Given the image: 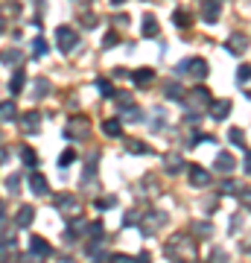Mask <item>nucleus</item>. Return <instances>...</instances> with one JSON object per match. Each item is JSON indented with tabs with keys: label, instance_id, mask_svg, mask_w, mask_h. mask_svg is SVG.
<instances>
[{
	"label": "nucleus",
	"instance_id": "f257e3e1",
	"mask_svg": "<svg viewBox=\"0 0 251 263\" xmlns=\"http://www.w3.org/2000/svg\"><path fill=\"white\" fill-rule=\"evenodd\" d=\"M167 257L169 260H196V240L193 234H187V231H178V234L169 237L167 243Z\"/></svg>",
	"mask_w": 251,
	"mask_h": 263
},
{
	"label": "nucleus",
	"instance_id": "f03ea898",
	"mask_svg": "<svg viewBox=\"0 0 251 263\" xmlns=\"http://www.w3.org/2000/svg\"><path fill=\"white\" fill-rule=\"evenodd\" d=\"M167 219H169L167 211H155V208H152V211H146V214H143V219H140V231H143V234H155V231H158Z\"/></svg>",
	"mask_w": 251,
	"mask_h": 263
},
{
	"label": "nucleus",
	"instance_id": "7ed1b4c3",
	"mask_svg": "<svg viewBox=\"0 0 251 263\" xmlns=\"http://www.w3.org/2000/svg\"><path fill=\"white\" fill-rule=\"evenodd\" d=\"M56 44L62 53H73V47L79 44V35H76L73 27H56Z\"/></svg>",
	"mask_w": 251,
	"mask_h": 263
},
{
	"label": "nucleus",
	"instance_id": "20e7f679",
	"mask_svg": "<svg viewBox=\"0 0 251 263\" xmlns=\"http://www.w3.org/2000/svg\"><path fill=\"white\" fill-rule=\"evenodd\" d=\"M184 100L193 105V111H199V108H205V105L214 103V100H210V91H207V88H202V85H196L190 94H184Z\"/></svg>",
	"mask_w": 251,
	"mask_h": 263
},
{
	"label": "nucleus",
	"instance_id": "39448f33",
	"mask_svg": "<svg viewBox=\"0 0 251 263\" xmlns=\"http://www.w3.org/2000/svg\"><path fill=\"white\" fill-rule=\"evenodd\" d=\"M187 176H190V184L193 187H207L210 184V173L205 167H199V164H193V167L187 170Z\"/></svg>",
	"mask_w": 251,
	"mask_h": 263
},
{
	"label": "nucleus",
	"instance_id": "423d86ee",
	"mask_svg": "<svg viewBox=\"0 0 251 263\" xmlns=\"http://www.w3.org/2000/svg\"><path fill=\"white\" fill-rule=\"evenodd\" d=\"M96 164H100V152H91V155H88V164H85V173H82V187H91L93 184Z\"/></svg>",
	"mask_w": 251,
	"mask_h": 263
},
{
	"label": "nucleus",
	"instance_id": "0eeeda50",
	"mask_svg": "<svg viewBox=\"0 0 251 263\" xmlns=\"http://www.w3.org/2000/svg\"><path fill=\"white\" fill-rule=\"evenodd\" d=\"M29 254H35V257H50V254H53V246L47 243L44 237H29Z\"/></svg>",
	"mask_w": 251,
	"mask_h": 263
},
{
	"label": "nucleus",
	"instance_id": "6e6552de",
	"mask_svg": "<svg viewBox=\"0 0 251 263\" xmlns=\"http://www.w3.org/2000/svg\"><path fill=\"white\" fill-rule=\"evenodd\" d=\"M219 12H222V0H205V6H202V21H207V24H216Z\"/></svg>",
	"mask_w": 251,
	"mask_h": 263
},
{
	"label": "nucleus",
	"instance_id": "1a4fd4ad",
	"mask_svg": "<svg viewBox=\"0 0 251 263\" xmlns=\"http://www.w3.org/2000/svg\"><path fill=\"white\" fill-rule=\"evenodd\" d=\"M184 70H190V76H193V79H205V76L210 73L205 59H190V62H184Z\"/></svg>",
	"mask_w": 251,
	"mask_h": 263
},
{
	"label": "nucleus",
	"instance_id": "9d476101",
	"mask_svg": "<svg viewBox=\"0 0 251 263\" xmlns=\"http://www.w3.org/2000/svg\"><path fill=\"white\" fill-rule=\"evenodd\" d=\"M53 205L59 208V211H76V196L73 193H56V196H53Z\"/></svg>",
	"mask_w": 251,
	"mask_h": 263
},
{
	"label": "nucleus",
	"instance_id": "9b49d317",
	"mask_svg": "<svg viewBox=\"0 0 251 263\" xmlns=\"http://www.w3.org/2000/svg\"><path fill=\"white\" fill-rule=\"evenodd\" d=\"M32 219H35V208L24 205L18 214H15V226H18V228H29V226H32Z\"/></svg>",
	"mask_w": 251,
	"mask_h": 263
},
{
	"label": "nucleus",
	"instance_id": "f8f14e48",
	"mask_svg": "<svg viewBox=\"0 0 251 263\" xmlns=\"http://www.w3.org/2000/svg\"><path fill=\"white\" fill-rule=\"evenodd\" d=\"M0 62H3V65H21V62H24V50L21 47H6L3 53H0Z\"/></svg>",
	"mask_w": 251,
	"mask_h": 263
},
{
	"label": "nucleus",
	"instance_id": "ddd939ff",
	"mask_svg": "<svg viewBox=\"0 0 251 263\" xmlns=\"http://www.w3.org/2000/svg\"><path fill=\"white\" fill-rule=\"evenodd\" d=\"M29 190H32L35 196H47V179L41 173H32V176H29Z\"/></svg>",
	"mask_w": 251,
	"mask_h": 263
},
{
	"label": "nucleus",
	"instance_id": "4468645a",
	"mask_svg": "<svg viewBox=\"0 0 251 263\" xmlns=\"http://www.w3.org/2000/svg\"><path fill=\"white\" fill-rule=\"evenodd\" d=\"M24 85H27V73H24V70H15V73H12V79H9V91H12V97H18L21 91H24Z\"/></svg>",
	"mask_w": 251,
	"mask_h": 263
},
{
	"label": "nucleus",
	"instance_id": "2eb2a0df",
	"mask_svg": "<svg viewBox=\"0 0 251 263\" xmlns=\"http://www.w3.org/2000/svg\"><path fill=\"white\" fill-rule=\"evenodd\" d=\"M234 167H237V161L228 152H219L216 155V173H234Z\"/></svg>",
	"mask_w": 251,
	"mask_h": 263
},
{
	"label": "nucleus",
	"instance_id": "dca6fc26",
	"mask_svg": "<svg viewBox=\"0 0 251 263\" xmlns=\"http://www.w3.org/2000/svg\"><path fill=\"white\" fill-rule=\"evenodd\" d=\"M140 32H143L146 38H155V35L161 32V27H158V18H155V15H146V18H143V27H140Z\"/></svg>",
	"mask_w": 251,
	"mask_h": 263
},
{
	"label": "nucleus",
	"instance_id": "f3484780",
	"mask_svg": "<svg viewBox=\"0 0 251 263\" xmlns=\"http://www.w3.org/2000/svg\"><path fill=\"white\" fill-rule=\"evenodd\" d=\"M131 79H134V85H138V88H143V85H149L152 79H155V70H152V67H140V70H134V73H131Z\"/></svg>",
	"mask_w": 251,
	"mask_h": 263
},
{
	"label": "nucleus",
	"instance_id": "a211bd4d",
	"mask_svg": "<svg viewBox=\"0 0 251 263\" xmlns=\"http://www.w3.org/2000/svg\"><path fill=\"white\" fill-rule=\"evenodd\" d=\"M210 117L214 120H225L228 117V111H231V100H219V103H210Z\"/></svg>",
	"mask_w": 251,
	"mask_h": 263
},
{
	"label": "nucleus",
	"instance_id": "6ab92c4d",
	"mask_svg": "<svg viewBox=\"0 0 251 263\" xmlns=\"http://www.w3.org/2000/svg\"><path fill=\"white\" fill-rule=\"evenodd\" d=\"M21 123H24V129H27V132H38V129H41V114H38V111H27L24 117H21Z\"/></svg>",
	"mask_w": 251,
	"mask_h": 263
},
{
	"label": "nucleus",
	"instance_id": "aec40b11",
	"mask_svg": "<svg viewBox=\"0 0 251 263\" xmlns=\"http://www.w3.org/2000/svg\"><path fill=\"white\" fill-rule=\"evenodd\" d=\"M47 94H50V79H44V76H41V79H35V82H32V97H35V100H44Z\"/></svg>",
	"mask_w": 251,
	"mask_h": 263
},
{
	"label": "nucleus",
	"instance_id": "412c9836",
	"mask_svg": "<svg viewBox=\"0 0 251 263\" xmlns=\"http://www.w3.org/2000/svg\"><path fill=\"white\" fill-rule=\"evenodd\" d=\"M73 132H79V138H85V135H88V120H82V117H79V120H70V126H67V132H65V138H70V135H73Z\"/></svg>",
	"mask_w": 251,
	"mask_h": 263
},
{
	"label": "nucleus",
	"instance_id": "4be33fe9",
	"mask_svg": "<svg viewBox=\"0 0 251 263\" xmlns=\"http://www.w3.org/2000/svg\"><path fill=\"white\" fill-rule=\"evenodd\" d=\"M18 117V108H15V103H0V123H9V120H15Z\"/></svg>",
	"mask_w": 251,
	"mask_h": 263
},
{
	"label": "nucleus",
	"instance_id": "5701e85b",
	"mask_svg": "<svg viewBox=\"0 0 251 263\" xmlns=\"http://www.w3.org/2000/svg\"><path fill=\"white\" fill-rule=\"evenodd\" d=\"M164 97H167V100H176V103H184V91H181V85L178 82H167Z\"/></svg>",
	"mask_w": 251,
	"mask_h": 263
},
{
	"label": "nucleus",
	"instance_id": "b1692460",
	"mask_svg": "<svg viewBox=\"0 0 251 263\" xmlns=\"http://www.w3.org/2000/svg\"><path fill=\"white\" fill-rule=\"evenodd\" d=\"M103 132L108 135V138H120V135H123V123L111 117V120H105V123H103Z\"/></svg>",
	"mask_w": 251,
	"mask_h": 263
},
{
	"label": "nucleus",
	"instance_id": "393cba45",
	"mask_svg": "<svg viewBox=\"0 0 251 263\" xmlns=\"http://www.w3.org/2000/svg\"><path fill=\"white\" fill-rule=\"evenodd\" d=\"M245 41H248L245 35H231L228 38V50L231 53H245Z\"/></svg>",
	"mask_w": 251,
	"mask_h": 263
},
{
	"label": "nucleus",
	"instance_id": "a878e982",
	"mask_svg": "<svg viewBox=\"0 0 251 263\" xmlns=\"http://www.w3.org/2000/svg\"><path fill=\"white\" fill-rule=\"evenodd\" d=\"M21 161H24L27 167H38V155H35V149H29V146H21Z\"/></svg>",
	"mask_w": 251,
	"mask_h": 263
},
{
	"label": "nucleus",
	"instance_id": "bb28decb",
	"mask_svg": "<svg viewBox=\"0 0 251 263\" xmlns=\"http://www.w3.org/2000/svg\"><path fill=\"white\" fill-rule=\"evenodd\" d=\"M181 167H184V164H181V158H178V155H167V173H169V176L181 173Z\"/></svg>",
	"mask_w": 251,
	"mask_h": 263
},
{
	"label": "nucleus",
	"instance_id": "cd10ccee",
	"mask_svg": "<svg viewBox=\"0 0 251 263\" xmlns=\"http://www.w3.org/2000/svg\"><path fill=\"white\" fill-rule=\"evenodd\" d=\"M126 149L134 152V155H149V152H152L146 143H140V141H129V143H126Z\"/></svg>",
	"mask_w": 251,
	"mask_h": 263
},
{
	"label": "nucleus",
	"instance_id": "c85d7f7f",
	"mask_svg": "<svg viewBox=\"0 0 251 263\" xmlns=\"http://www.w3.org/2000/svg\"><path fill=\"white\" fill-rule=\"evenodd\" d=\"M228 138H231L234 146H245V132H242V129H231V132H228Z\"/></svg>",
	"mask_w": 251,
	"mask_h": 263
},
{
	"label": "nucleus",
	"instance_id": "c756f323",
	"mask_svg": "<svg viewBox=\"0 0 251 263\" xmlns=\"http://www.w3.org/2000/svg\"><path fill=\"white\" fill-rule=\"evenodd\" d=\"M6 190H9V196H18V193H21V176H18V173H12V176H9V187H6Z\"/></svg>",
	"mask_w": 251,
	"mask_h": 263
},
{
	"label": "nucleus",
	"instance_id": "7c9ffc66",
	"mask_svg": "<svg viewBox=\"0 0 251 263\" xmlns=\"http://www.w3.org/2000/svg\"><path fill=\"white\" fill-rule=\"evenodd\" d=\"M103 222H91V226H88V237H91V240H103Z\"/></svg>",
	"mask_w": 251,
	"mask_h": 263
},
{
	"label": "nucleus",
	"instance_id": "2f4dec72",
	"mask_svg": "<svg viewBox=\"0 0 251 263\" xmlns=\"http://www.w3.org/2000/svg\"><path fill=\"white\" fill-rule=\"evenodd\" d=\"M96 91H100L103 97H114V88H111L108 79H96Z\"/></svg>",
	"mask_w": 251,
	"mask_h": 263
},
{
	"label": "nucleus",
	"instance_id": "473e14b6",
	"mask_svg": "<svg viewBox=\"0 0 251 263\" xmlns=\"http://www.w3.org/2000/svg\"><path fill=\"white\" fill-rule=\"evenodd\" d=\"M73 161H76V152L73 149H65L62 155H59V167H70Z\"/></svg>",
	"mask_w": 251,
	"mask_h": 263
},
{
	"label": "nucleus",
	"instance_id": "72a5a7b5",
	"mask_svg": "<svg viewBox=\"0 0 251 263\" xmlns=\"http://www.w3.org/2000/svg\"><path fill=\"white\" fill-rule=\"evenodd\" d=\"M117 44H120V35H117V32H108V35L103 38V47H105V50L117 47Z\"/></svg>",
	"mask_w": 251,
	"mask_h": 263
},
{
	"label": "nucleus",
	"instance_id": "f704fd0d",
	"mask_svg": "<svg viewBox=\"0 0 251 263\" xmlns=\"http://www.w3.org/2000/svg\"><path fill=\"white\" fill-rule=\"evenodd\" d=\"M219 190H222V193H231V196H240V187H237V181H222V184H219Z\"/></svg>",
	"mask_w": 251,
	"mask_h": 263
},
{
	"label": "nucleus",
	"instance_id": "c9c22d12",
	"mask_svg": "<svg viewBox=\"0 0 251 263\" xmlns=\"http://www.w3.org/2000/svg\"><path fill=\"white\" fill-rule=\"evenodd\" d=\"M172 18H176V27H187V24H190V15H187L184 9H176Z\"/></svg>",
	"mask_w": 251,
	"mask_h": 263
},
{
	"label": "nucleus",
	"instance_id": "e433bc0d",
	"mask_svg": "<svg viewBox=\"0 0 251 263\" xmlns=\"http://www.w3.org/2000/svg\"><path fill=\"white\" fill-rule=\"evenodd\" d=\"M32 53H35V56H44L47 53V41L44 38H35V41H32Z\"/></svg>",
	"mask_w": 251,
	"mask_h": 263
},
{
	"label": "nucleus",
	"instance_id": "4c0bfd02",
	"mask_svg": "<svg viewBox=\"0 0 251 263\" xmlns=\"http://www.w3.org/2000/svg\"><path fill=\"white\" fill-rule=\"evenodd\" d=\"M114 202H117L114 196H108V199H96V202H93V208H96V211H108V208H111Z\"/></svg>",
	"mask_w": 251,
	"mask_h": 263
},
{
	"label": "nucleus",
	"instance_id": "58836bf2",
	"mask_svg": "<svg viewBox=\"0 0 251 263\" xmlns=\"http://www.w3.org/2000/svg\"><path fill=\"white\" fill-rule=\"evenodd\" d=\"M237 82H240V85H248V65H242L240 70H237Z\"/></svg>",
	"mask_w": 251,
	"mask_h": 263
},
{
	"label": "nucleus",
	"instance_id": "ea45409f",
	"mask_svg": "<svg viewBox=\"0 0 251 263\" xmlns=\"http://www.w3.org/2000/svg\"><path fill=\"white\" fill-rule=\"evenodd\" d=\"M138 219H140V214H138V211H129V214L123 216V226H134Z\"/></svg>",
	"mask_w": 251,
	"mask_h": 263
},
{
	"label": "nucleus",
	"instance_id": "a19ab883",
	"mask_svg": "<svg viewBox=\"0 0 251 263\" xmlns=\"http://www.w3.org/2000/svg\"><path fill=\"white\" fill-rule=\"evenodd\" d=\"M196 234H199V237H207V234H210V226H207V222H196Z\"/></svg>",
	"mask_w": 251,
	"mask_h": 263
},
{
	"label": "nucleus",
	"instance_id": "79ce46f5",
	"mask_svg": "<svg viewBox=\"0 0 251 263\" xmlns=\"http://www.w3.org/2000/svg\"><path fill=\"white\" fill-rule=\"evenodd\" d=\"M111 263H134L131 257H123V254H111Z\"/></svg>",
	"mask_w": 251,
	"mask_h": 263
},
{
	"label": "nucleus",
	"instance_id": "37998d69",
	"mask_svg": "<svg viewBox=\"0 0 251 263\" xmlns=\"http://www.w3.org/2000/svg\"><path fill=\"white\" fill-rule=\"evenodd\" d=\"M24 263H44V257H35V254H27V257H24Z\"/></svg>",
	"mask_w": 251,
	"mask_h": 263
},
{
	"label": "nucleus",
	"instance_id": "c03bdc74",
	"mask_svg": "<svg viewBox=\"0 0 251 263\" xmlns=\"http://www.w3.org/2000/svg\"><path fill=\"white\" fill-rule=\"evenodd\" d=\"M3 222H6V208L0 205V226H3Z\"/></svg>",
	"mask_w": 251,
	"mask_h": 263
},
{
	"label": "nucleus",
	"instance_id": "a18cd8bd",
	"mask_svg": "<svg viewBox=\"0 0 251 263\" xmlns=\"http://www.w3.org/2000/svg\"><path fill=\"white\" fill-rule=\"evenodd\" d=\"M134 263H149V254H140V257H134Z\"/></svg>",
	"mask_w": 251,
	"mask_h": 263
},
{
	"label": "nucleus",
	"instance_id": "49530a36",
	"mask_svg": "<svg viewBox=\"0 0 251 263\" xmlns=\"http://www.w3.org/2000/svg\"><path fill=\"white\" fill-rule=\"evenodd\" d=\"M123 3H126V0H111V6H123Z\"/></svg>",
	"mask_w": 251,
	"mask_h": 263
},
{
	"label": "nucleus",
	"instance_id": "de8ad7c7",
	"mask_svg": "<svg viewBox=\"0 0 251 263\" xmlns=\"http://www.w3.org/2000/svg\"><path fill=\"white\" fill-rule=\"evenodd\" d=\"M3 27H6V21H3V18H0V32H3Z\"/></svg>",
	"mask_w": 251,
	"mask_h": 263
}]
</instances>
